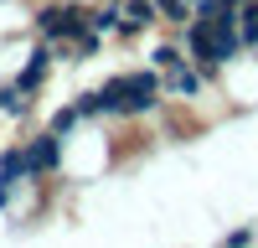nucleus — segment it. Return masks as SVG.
Here are the masks:
<instances>
[{"mask_svg":"<svg viewBox=\"0 0 258 248\" xmlns=\"http://www.w3.org/2000/svg\"><path fill=\"white\" fill-rule=\"evenodd\" d=\"M16 181H31L26 145H6V150H0V186H16Z\"/></svg>","mask_w":258,"mask_h":248,"instance_id":"nucleus-8","label":"nucleus"},{"mask_svg":"<svg viewBox=\"0 0 258 248\" xmlns=\"http://www.w3.org/2000/svg\"><path fill=\"white\" fill-rule=\"evenodd\" d=\"M52 68H57V47H52V41H41V47H36V52L26 57V68L16 73V88L36 98V93H41V83L52 78Z\"/></svg>","mask_w":258,"mask_h":248,"instance_id":"nucleus-6","label":"nucleus"},{"mask_svg":"<svg viewBox=\"0 0 258 248\" xmlns=\"http://www.w3.org/2000/svg\"><path fill=\"white\" fill-rule=\"evenodd\" d=\"M73 109H78V119H83V124H88V119H103V103H98V88L78 93V98H73Z\"/></svg>","mask_w":258,"mask_h":248,"instance_id":"nucleus-12","label":"nucleus"},{"mask_svg":"<svg viewBox=\"0 0 258 248\" xmlns=\"http://www.w3.org/2000/svg\"><path fill=\"white\" fill-rule=\"evenodd\" d=\"M155 21L170 31H181L186 21H191V0H155Z\"/></svg>","mask_w":258,"mask_h":248,"instance_id":"nucleus-10","label":"nucleus"},{"mask_svg":"<svg viewBox=\"0 0 258 248\" xmlns=\"http://www.w3.org/2000/svg\"><path fill=\"white\" fill-rule=\"evenodd\" d=\"M202 6H212V0H191V16H197V11H202Z\"/></svg>","mask_w":258,"mask_h":248,"instance_id":"nucleus-14","label":"nucleus"},{"mask_svg":"<svg viewBox=\"0 0 258 248\" xmlns=\"http://www.w3.org/2000/svg\"><path fill=\"white\" fill-rule=\"evenodd\" d=\"M78 124H83V119H78V109H73V103H68V109H57V114L47 119V130H52V135H62V140H68V135L78 130Z\"/></svg>","mask_w":258,"mask_h":248,"instance_id":"nucleus-11","label":"nucleus"},{"mask_svg":"<svg viewBox=\"0 0 258 248\" xmlns=\"http://www.w3.org/2000/svg\"><path fill=\"white\" fill-rule=\"evenodd\" d=\"M119 88H124V119H160L165 114V83L150 62L135 73H119Z\"/></svg>","mask_w":258,"mask_h":248,"instance_id":"nucleus-2","label":"nucleus"},{"mask_svg":"<svg viewBox=\"0 0 258 248\" xmlns=\"http://www.w3.org/2000/svg\"><path fill=\"white\" fill-rule=\"evenodd\" d=\"M227 243H232V248H248V243H258V227H232V233H227Z\"/></svg>","mask_w":258,"mask_h":248,"instance_id":"nucleus-13","label":"nucleus"},{"mask_svg":"<svg viewBox=\"0 0 258 248\" xmlns=\"http://www.w3.org/2000/svg\"><path fill=\"white\" fill-rule=\"evenodd\" d=\"M31 31L41 41H52V47H62V41L88 31V6L83 0H47V6L31 11Z\"/></svg>","mask_w":258,"mask_h":248,"instance_id":"nucleus-1","label":"nucleus"},{"mask_svg":"<svg viewBox=\"0 0 258 248\" xmlns=\"http://www.w3.org/2000/svg\"><path fill=\"white\" fill-rule=\"evenodd\" d=\"M145 62H150L155 73H170V68H181V62H191V57H186V41H181V36H170V41H155Z\"/></svg>","mask_w":258,"mask_h":248,"instance_id":"nucleus-7","label":"nucleus"},{"mask_svg":"<svg viewBox=\"0 0 258 248\" xmlns=\"http://www.w3.org/2000/svg\"><path fill=\"white\" fill-rule=\"evenodd\" d=\"M114 16H119V36L124 41H135V36L160 26L155 21V0H114Z\"/></svg>","mask_w":258,"mask_h":248,"instance_id":"nucleus-5","label":"nucleus"},{"mask_svg":"<svg viewBox=\"0 0 258 248\" xmlns=\"http://www.w3.org/2000/svg\"><path fill=\"white\" fill-rule=\"evenodd\" d=\"M62 150H68V140H62V135H52V130L31 135V140H26V171H31V181L57 176V171H62Z\"/></svg>","mask_w":258,"mask_h":248,"instance_id":"nucleus-3","label":"nucleus"},{"mask_svg":"<svg viewBox=\"0 0 258 248\" xmlns=\"http://www.w3.org/2000/svg\"><path fill=\"white\" fill-rule=\"evenodd\" d=\"M160 83H165V103H176V109H186V103H197L212 83L197 73V62H181V68H170V73H160Z\"/></svg>","mask_w":258,"mask_h":248,"instance_id":"nucleus-4","label":"nucleus"},{"mask_svg":"<svg viewBox=\"0 0 258 248\" xmlns=\"http://www.w3.org/2000/svg\"><path fill=\"white\" fill-rule=\"evenodd\" d=\"M31 109H36L31 93H21L16 83H0V114H6V119H26Z\"/></svg>","mask_w":258,"mask_h":248,"instance_id":"nucleus-9","label":"nucleus"}]
</instances>
